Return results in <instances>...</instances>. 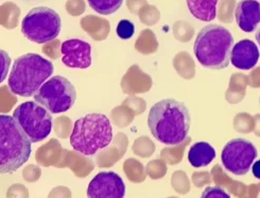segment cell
Segmentation results:
<instances>
[{
	"label": "cell",
	"instance_id": "obj_1",
	"mask_svg": "<svg viewBox=\"0 0 260 198\" xmlns=\"http://www.w3.org/2000/svg\"><path fill=\"white\" fill-rule=\"evenodd\" d=\"M148 126L158 142L180 145L190 130V112L184 102L173 98L161 99L150 109Z\"/></svg>",
	"mask_w": 260,
	"mask_h": 198
},
{
	"label": "cell",
	"instance_id": "obj_2",
	"mask_svg": "<svg viewBox=\"0 0 260 198\" xmlns=\"http://www.w3.org/2000/svg\"><path fill=\"white\" fill-rule=\"evenodd\" d=\"M53 64L38 53H26L14 61L9 88L15 95L32 97L53 74Z\"/></svg>",
	"mask_w": 260,
	"mask_h": 198
},
{
	"label": "cell",
	"instance_id": "obj_3",
	"mask_svg": "<svg viewBox=\"0 0 260 198\" xmlns=\"http://www.w3.org/2000/svg\"><path fill=\"white\" fill-rule=\"evenodd\" d=\"M234 38L225 27L211 24L198 34L193 51L197 60L209 69H224L231 63Z\"/></svg>",
	"mask_w": 260,
	"mask_h": 198
},
{
	"label": "cell",
	"instance_id": "obj_4",
	"mask_svg": "<svg viewBox=\"0 0 260 198\" xmlns=\"http://www.w3.org/2000/svg\"><path fill=\"white\" fill-rule=\"evenodd\" d=\"M31 141L13 116L0 115V175L13 174L29 160Z\"/></svg>",
	"mask_w": 260,
	"mask_h": 198
},
{
	"label": "cell",
	"instance_id": "obj_5",
	"mask_svg": "<svg viewBox=\"0 0 260 198\" xmlns=\"http://www.w3.org/2000/svg\"><path fill=\"white\" fill-rule=\"evenodd\" d=\"M113 139V128L108 116L90 113L74 124L70 144L78 153L92 156L98 150L108 147Z\"/></svg>",
	"mask_w": 260,
	"mask_h": 198
},
{
	"label": "cell",
	"instance_id": "obj_6",
	"mask_svg": "<svg viewBox=\"0 0 260 198\" xmlns=\"http://www.w3.org/2000/svg\"><path fill=\"white\" fill-rule=\"evenodd\" d=\"M23 37L37 44H46L61 32V17L48 7L32 9L21 22Z\"/></svg>",
	"mask_w": 260,
	"mask_h": 198
},
{
	"label": "cell",
	"instance_id": "obj_7",
	"mask_svg": "<svg viewBox=\"0 0 260 198\" xmlns=\"http://www.w3.org/2000/svg\"><path fill=\"white\" fill-rule=\"evenodd\" d=\"M34 99L52 114L64 113L73 108L77 99L75 86L63 76L49 78L41 87Z\"/></svg>",
	"mask_w": 260,
	"mask_h": 198
},
{
	"label": "cell",
	"instance_id": "obj_8",
	"mask_svg": "<svg viewBox=\"0 0 260 198\" xmlns=\"http://www.w3.org/2000/svg\"><path fill=\"white\" fill-rule=\"evenodd\" d=\"M13 118L29 137L31 143L43 141L51 133V113L37 101H26L14 110Z\"/></svg>",
	"mask_w": 260,
	"mask_h": 198
},
{
	"label": "cell",
	"instance_id": "obj_9",
	"mask_svg": "<svg viewBox=\"0 0 260 198\" xmlns=\"http://www.w3.org/2000/svg\"><path fill=\"white\" fill-rule=\"evenodd\" d=\"M258 157L256 146L245 138H233L224 145L221 154L223 166L230 173L244 176L249 173Z\"/></svg>",
	"mask_w": 260,
	"mask_h": 198
},
{
	"label": "cell",
	"instance_id": "obj_10",
	"mask_svg": "<svg viewBox=\"0 0 260 198\" xmlns=\"http://www.w3.org/2000/svg\"><path fill=\"white\" fill-rule=\"evenodd\" d=\"M125 184L115 172H101L88 184L87 198H124Z\"/></svg>",
	"mask_w": 260,
	"mask_h": 198
},
{
	"label": "cell",
	"instance_id": "obj_11",
	"mask_svg": "<svg viewBox=\"0 0 260 198\" xmlns=\"http://www.w3.org/2000/svg\"><path fill=\"white\" fill-rule=\"evenodd\" d=\"M63 63L70 68L85 69L91 65V46L78 39L67 40L62 44Z\"/></svg>",
	"mask_w": 260,
	"mask_h": 198
},
{
	"label": "cell",
	"instance_id": "obj_12",
	"mask_svg": "<svg viewBox=\"0 0 260 198\" xmlns=\"http://www.w3.org/2000/svg\"><path fill=\"white\" fill-rule=\"evenodd\" d=\"M259 49L251 40H242L236 43L231 54L232 64L242 71H250L259 61Z\"/></svg>",
	"mask_w": 260,
	"mask_h": 198
},
{
	"label": "cell",
	"instance_id": "obj_13",
	"mask_svg": "<svg viewBox=\"0 0 260 198\" xmlns=\"http://www.w3.org/2000/svg\"><path fill=\"white\" fill-rule=\"evenodd\" d=\"M235 18L242 31H255L260 24V4L256 0H242L236 7Z\"/></svg>",
	"mask_w": 260,
	"mask_h": 198
},
{
	"label": "cell",
	"instance_id": "obj_14",
	"mask_svg": "<svg viewBox=\"0 0 260 198\" xmlns=\"http://www.w3.org/2000/svg\"><path fill=\"white\" fill-rule=\"evenodd\" d=\"M57 167H65L68 166L72 168L73 172L78 177H85L86 175L90 173L92 169L91 161L87 159L84 155H82L78 151H72L63 149V154L60 162L57 163Z\"/></svg>",
	"mask_w": 260,
	"mask_h": 198
},
{
	"label": "cell",
	"instance_id": "obj_15",
	"mask_svg": "<svg viewBox=\"0 0 260 198\" xmlns=\"http://www.w3.org/2000/svg\"><path fill=\"white\" fill-rule=\"evenodd\" d=\"M216 158V150L207 142L193 144L188 153V161L192 167L200 168L209 165Z\"/></svg>",
	"mask_w": 260,
	"mask_h": 198
},
{
	"label": "cell",
	"instance_id": "obj_16",
	"mask_svg": "<svg viewBox=\"0 0 260 198\" xmlns=\"http://www.w3.org/2000/svg\"><path fill=\"white\" fill-rule=\"evenodd\" d=\"M193 17L203 21H212L217 16L219 0H186Z\"/></svg>",
	"mask_w": 260,
	"mask_h": 198
},
{
	"label": "cell",
	"instance_id": "obj_17",
	"mask_svg": "<svg viewBox=\"0 0 260 198\" xmlns=\"http://www.w3.org/2000/svg\"><path fill=\"white\" fill-rule=\"evenodd\" d=\"M63 154V148L61 143L56 138H51L41 146L37 151V161L44 166L57 165V162L61 160Z\"/></svg>",
	"mask_w": 260,
	"mask_h": 198
},
{
	"label": "cell",
	"instance_id": "obj_18",
	"mask_svg": "<svg viewBox=\"0 0 260 198\" xmlns=\"http://www.w3.org/2000/svg\"><path fill=\"white\" fill-rule=\"evenodd\" d=\"M81 27L90 38L96 41H102L109 34V21L98 16L88 15L81 19Z\"/></svg>",
	"mask_w": 260,
	"mask_h": 198
},
{
	"label": "cell",
	"instance_id": "obj_19",
	"mask_svg": "<svg viewBox=\"0 0 260 198\" xmlns=\"http://www.w3.org/2000/svg\"><path fill=\"white\" fill-rule=\"evenodd\" d=\"M122 87L124 92H144L150 88L151 80L137 66L129 69L128 74L123 78Z\"/></svg>",
	"mask_w": 260,
	"mask_h": 198
},
{
	"label": "cell",
	"instance_id": "obj_20",
	"mask_svg": "<svg viewBox=\"0 0 260 198\" xmlns=\"http://www.w3.org/2000/svg\"><path fill=\"white\" fill-rule=\"evenodd\" d=\"M20 16V9L12 2H7L0 6V26L6 29L17 27Z\"/></svg>",
	"mask_w": 260,
	"mask_h": 198
},
{
	"label": "cell",
	"instance_id": "obj_21",
	"mask_svg": "<svg viewBox=\"0 0 260 198\" xmlns=\"http://www.w3.org/2000/svg\"><path fill=\"white\" fill-rule=\"evenodd\" d=\"M90 8L102 15H111L120 9L123 0H87Z\"/></svg>",
	"mask_w": 260,
	"mask_h": 198
},
{
	"label": "cell",
	"instance_id": "obj_22",
	"mask_svg": "<svg viewBox=\"0 0 260 198\" xmlns=\"http://www.w3.org/2000/svg\"><path fill=\"white\" fill-rule=\"evenodd\" d=\"M53 130L58 137L67 138L73 133L74 123L66 115L58 116L53 122Z\"/></svg>",
	"mask_w": 260,
	"mask_h": 198
},
{
	"label": "cell",
	"instance_id": "obj_23",
	"mask_svg": "<svg viewBox=\"0 0 260 198\" xmlns=\"http://www.w3.org/2000/svg\"><path fill=\"white\" fill-rule=\"evenodd\" d=\"M17 96L11 92L8 86L0 87V114L9 113L17 103Z\"/></svg>",
	"mask_w": 260,
	"mask_h": 198
},
{
	"label": "cell",
	"instance_id": "obj_24",
	"mask_svg": "<svg viewBox=\"0 0 260 198\" xmlns=\"http://www.w3.org/2000/svg\"><path fill=\"white\" fill-rule=\"evenodd\" d=\"M117 36L122 40H128L134 36L135 32V26L131 20L128 19H122L119 21V24L117 25L116 28Z\"/></svg>",
	"mask_w": 260,
	"mask_h": 198
},
{
	"label": "cell",
	"instance_id": "obj_25",
	"mask_svg": "<svg viewBox=\"0 0 260 198\" xmlns=\"http://www.w3.org/2000/svg\"><path fill=\"white\" fill-rule=\"evenodd\" d=\"M62 47V44L61 42L58 40H53L51 42H48L46 43L43 48H42V51L43 53H45L47 56H49L51 60H56L58 56H60V54L62 53L61 52V48Z\"/></svg>",
	"mask_w": 260,
	"mask_h": 198
},
{
	"label": "cell",
	"instance_id": "obj_26",
	"mask_svg": "<svg viewBox=\"0 0 260 198\" xmlns=\"http://www.w3.org/2000/svg\"><path fill=\"white\" fill-rule=\"evenodd\" d=\"M65 8L72 16H79L83 14L85 11V2L84 0H67Z\"/></svg>",
	"mask_w": 260,
	"mask_h": 198
},
{
	"label": "cell",
	"instance_id": "obj_27",
	"mask_svg": "<svg viewBox=\"0 0 260 198\" xmlns=\"http://www.w3.org/2000/svg\"><path fill=\"white\" fill-rule=\"evenodd\" d=\"M10 65H11V58L9 53L5 50L0 49V83L4 82L6 80L9 74Z\"/></svg>",
	"mask_w": 260,
	"mask_h": 198
},
{
	"label": "cell",
	"instance_id": "obj_28",
	"mask_svg": "<svg viewBox=\"0 0 260 198\" xmlns=\"http://www.w3.org/2000/svg\"><path fill=\"white\" fill-rule=\"evenodd\" d=\"M201 198H231V196L220 186H207Z\"/></svg>",
	"mask_w": 260,
	"mask_h": 198
},
{
	"label": "cell",
	"instance_id": "obj_29",
	"mask_svg": "<svg viewBox=\"0 0 260 198\" xmlns=\"http://www.w3.org/2000/svg\"><path fill=\"white\" fill-rule=\"evenodd\" d=\"M8 198H28V190L21 184H14L8 190L7 193Z\"/></svg>",
	"mask_w": 260,
	"mask_h": 198
},
{
	"label": "cell",
	"instance_id": "obj_30",
	"mask_svg": "<svg viewBox=\"0 0 260 198\" xmlns=\"http://www.w3.org/2000/svg\"><path fill=\"white\" fill-rule=\"evenodd\" d=\"M22 175H23V179L29 182H33V181H37L40 178L41 169L40 167L35 165H28L25 169H23Z\"/></svg>",
	"mask_w": 260,
	"mask_h": 198
},
{
	"label": "cell",
	"instance_id": "obj_31",
	"mask_svg": "<svg viewBox=\"0 0 260 198\" xmlns=\"http://www.w3.org/2000/svg\"><path fill=\"white\" fill-rule=\"evenodd\" d=\"M49 198H70V191L64 186L52 190Z\"/></svg>",
	"mask_w": 260,
	"mask_h": 198
},
{
	"label": "cell",
	"instance_id": "obj_32",
	"mask_svg": "<svg viewBox=\"0 0 260 198\" xmlns=\"http://www.w3.org/2000/svg\"><path fill=\"white\" fill-rule=\"evenodd\" d=\"M252 172L255 178L260 180V160H257L256 162H254V164L252 165Z\"/></svg>",
	"mask_w": 260,
	"mask_h": 198
},
{
	"label": "cell",
	"instance_id": "obj_33",
	"mask_svg": "<svg viewBox=\"0 0 260 198\" xmlns=\"http://www.w3.org/2000/svg\"><path fill=\"white\" fill-rule=\"evenodd\" d=\"M256 41H257L258 45L260 46V29L256 32Z\"/></svg>",
	"mask_w": 260,
	"mask_h": 198
}]
</instances>
